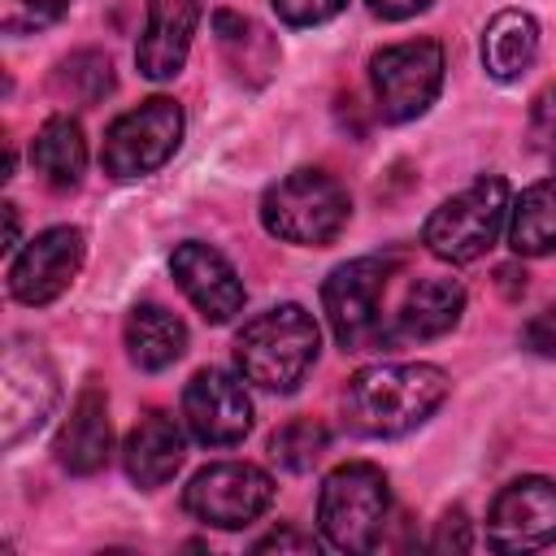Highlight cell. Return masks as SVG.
I'll return each mask as SVG.
<instances>
[{"mask_svg": "<svg viewBox=\"0 0 556 556\" xmlns=\"http://www.w3.org/2000/svg\"><path fill=\"white\" fill-rule=\"evenodd\" d=\"M452 382L439 365L426 361H378L348 378L343 387V421L365 439H400L434 417L447 400Z\"/></svg>", "mask_w": 556, "mask_h": 556, "instance_id": "cell-1", "label": "cell"}, {"mask_svg": "<svg viewBox=\"0 0 556 556\" xmlns=\"http://www.w3.org/2000/svg\"><path fill=\"white\" fill-rule=\"evenodd\" d=\"M317 348H321V330H317L313 313L300 308V304H278V308L256 313L239 330V339H235V365H239V374L248 382L287 395L313 369Z\"/></svg>", "mask_w": 556, "mask_h": 556, "instance_id": "cell-2", "label": "cell"}, {"mask_svg": "<svg viewBox=\"0 0 556 556\" xmlns=\"http://www.w3.org/2000/svg\"><path fill=\"white\" fill-rule=\"evenodd\" d=\"M400 265L404 261L395 252L356 256V261L330 269V278L321 282V308H326V321L343 352L391 348V317H382V300H387V287Z\"/></svg>", "mask_w": 556, "mask_h": 556, "instance_id": "cell-3", "label": "cell"}, {"mask_svg": "<svg viewBox=\"0 0 556 556\" xmlns=\"http://www.w3.org/2000/svg\"><path fill=\"white\" fill-rule=\"evenodd\" d=\"M352 217L348 187L326 169H295L261 195V222L274 239L295 248H326Z\"/></svg>", "mask_w": 556, "mask_h": 556, "instance_id": "cell-4", "label": "cell"}, {"mask_svg": "<svg viewBox=\"0 0 556 556\" xmlns=\"http://www.w3.org/2000/svg\"><path fill=\"white\" fill-rule=\"evenodd\" d=\"M513 208V191L500 174H482L473 178L465 191L447 195L421 226V243L430 256L447 261V265H469L478 256H486L508 222Z\"/></svg>", "mask_w": 556, "mask_h": 556, "instance_id": "cell-5", "label": "cell"}, {"mask_svg": "<svg viewBox=\"0 0 556 556\" xmlns=\"http://www.w3.org/2000/svg\"><path fill=\"white\" fill-rule=\"evenodd\" d=\"M391 513L387 473L369 460H348L326 473L317 495V526L334 552H369L382 539Z\"/></svg>", "mask_w": 556, "mask_h": 556, "instance_id": "cell-6", "label": "cell"}, {"mask_svg": "<svg viewBox=\"0 0 556 556\" xmlns=\"http://www.w3.org/2000/svg\"><path fill=\"white\" fill-rule=\"evenodd\" d=\"M182 139V109L169 96H152L139 109H126L122 117L109 122L104 143H100V165L109 178H143L161 169Z\"/></svg>", "mask_w": 556, "mask_h": 556, "instance_id": "cell-7", "label": "cell"}, {"mask_svg": "<svg viewBox=\"0 0 556 556\" xmlns=\"http://www.w3.org/2000/svg\"><path fill=\"white\" fill-rule=\"evenodd\" d=\"M369 87L382 122H413L421 117L443 87V48L434 39H408L374 52Z\"/></svg>", "mask_w": 556, "mask_h": 556, "instance_id": "cell-8", "label": "cell"}, {"mask_svg": "<svg viewBox=\"0 0 556 556\" xmlns=\"http://www.w3.org/2000/svg\"><path fill=\"white\" fill-rule=\"evenodd\" d=\"M269 504H274V478L261 465H248V460L204 465L182 491V508L195 521L217 526V530H243Z\"/></svg>", "mask_w": 556, "mask_h": 556, "instance_id": "cell-9", "label": "cell"}, {"mask_svg": "<svg viewBox=\"0 0 556 556\" xmlns=\"http://www.w3.org/2000/svg\"><path fill=\"white\" fill-rule=\"evenodd\" d=\"M83 256H87V239H83L78 226H48V230H39L13 256V265H9V291H13V300H22L30 308L52 304L78 278Z\"/></svg>", "mask_w": 556, "mask_h": 556, "instance_id": "cell-10", "label": "cell"}, {"mask_svg": "<svg viewBox=\"0 0 556 556\" xmlns=\"http://www.w3.org/2000/svg\"><path fill=\"white\" fill-rule=\"evenodd\" d=\"M486 543L495 552H539L556 543V482L517 478L508 482L486 513Z\"/></svg>", "mask_w": 556, "mask_h": 556, "instance_id": "cell-11", "label": "cell"}, {"mask_svg": "<svg viewBox=\"0 0 556 556\" xmlns=\"http://www.w3.org/2000/svg\"><path fill=\"white\" fill-rule=\"evenodd\" d=\"M182 421L204 447H235L252 430V400L226 369H200L182 391Z\"/></svg>", "mask_w": 556, "mask_h": 556, "instance_id": "cell-12", "label": "cell"}, {"mask_svg": "<svg viewBox=\"0 0 556 556\" xmlns=\"http://www.w3.org/2000/svg\"><path fill=\"white\" fill-rule=\"evenodd\" d=\"M169 269H174V282L182 287V295L195 304V313L204 321L226 326L243 308V282L217 248H208L200 239H187V243L174 248Z\"/></svg>", "mask_w": 556, "mask_h": 556, "instance_id": "cell-13", "label": "cell"}, {"mask_svg": "<svg viewBox=\"0 0 556 556\" xmlns=\"http://www.w3.org/2000/svg\"><path fill=\"white\" fill-rule=\"evenodd\" d=\"M26 343H13L4 352V369H0V400H4V443H17L26 430H39L43 417L56 404V378L43 365V356Z\"/></svg>", "mask_w": 556, "mask_h": 556, "instance_id": "cell-14", "label": "cell"}, {"mask_svg": "<svg viewBox=\"0 0 556 556\" xmlns=\"http://www.w3.org/2000/svg\"><path fill=\"white\" fill-rule=\"evenodd\" d=\"M200 17H204V0H148V22L135 48L139 74L152 83L174 78L191 52V35Z\"/></svg>", "mask_w": 556, "mask_h": 556, "instance_id": "cell-15", "label": "cell"}, {"mask_svg": "<svg viewBox=\"0 0 556 556\" xmlns=\"http://www.w3.org/2000/svg\"><path fill=\"white\" fill-rule=\"evenodd\" d=\"M182 456H187L182 426L161 408H148L135 421V430L126 434V447H122V465H126L130 482L143 486V491L165 486L182 469Z\"/></svg>", "mask_w": 556, "mask_h": 556, "instance_id": "cell-16", "label": "cell"}, {"mask_svg": "<svg viewBox=\"0 0 556 556\" xmlns=\"http://www.w3.org/2000/svg\"><path fill=\"white\" fill-rule=\"evenodd\" d=\"M465 313V287L456 278H417L400 308L391 313V348L395 343H426L447 334Z\"/></svg>", "mask_w": 556, "mask_h": 556, "instance_id": "cell-17", "label": "cell"}, {"mask_svg": "<svg viewBox=\"0 0 556 556\" xmlns=\"http://www.w3.org/2000/svg\"><path fill=\"white\" fill-rule=\"evenodd\" d=\"M109 447H113V426H109L104 391L100 387H83L78 400L70 404V417H65L61 434H56V460L70 473L87 478V473L104 469Z\"/></svg>", "mask_w": 556, "mask_h": 556, "instance_id": "cell-18", "label": "cell"}, {"mask_svg": "<svg viewBox=\"0 0 556 556\" xmlns=\"http://www.w3.org/2000/svg\"><path fill=\"white\" fill-rule=\"evenodd\" d=\"M539 56V22L526 9H500L482 30V65L491 78L513 83Z\"/></svg>", "mask_w": 556, "mask_h": 556, "instance_id": "cell-19", "label": "cell"}, {"mask_svg": "<svg viewBox=\"0 0 556 556\" xmlns=\"http://www.w3.org/2000/svg\"><path fill=\"white\" fill-rule=\"evenodd\" d=\"M30 165L35 174L52 187V191H70L78 187L83 169H87V139H83V126L65 113L48 117L35 139H30Z\"/></svg>", "mask_w": 556, "mask_h": 556, "instance_id": "cell-20", "label": "cell"}, {"mask_svg": "<svg viewBox=\"0 0 556 556\" xmlns=\"http://www.w3.org/2000/svg\"><path fill=\"white\" fill-rule=\"evenodd\" d=\"M126 352L139 369L156 374L187 352V326L161 304H139L126 317Z\"/></svg>", "mask_w": 556, "mask_h": 556, "instance_id": "cell-21", "label": "cell"}, {"mask_svg": "<svg viewBox=\"0 0 556 556\" xmlns=\"http://www.w3.org/2000/svg\"><path fill=\"white\" fill-rule=\"evenodd\" d=\"M508 243L517 256L556 252V174L526 187L508 208Z\"/></svg>", "mask_w": 556, "mask_h": 556, "instance_id": "cell-22", "label": "cell"}, {"mask_svg": "<svg viewBox=\"0 0 556 556\" xmlns=\"http://www.w3.org/2000/svg\"><path fill=\"white\" fill-rule=\"evenodd\" d=\"M213 35H217L226 61H230L239 74H243V70H261V74H269L274 61H278V48H274V39L265 35V26H256V22L243 17V13L222 9V13L213 17Z\"/></svg>", "mask_w": 556, "mask_h": 556, "instance_id": "cell-23", "label": "cell"}, {"mask_svg": "<svg viewBox=\"0 0 556 556\" xmlns=\"http://www.w3.org/2000/svg\"><path fill=\"white\" fill-rule=\"evenodd\" d=\"M326 447H330V430H326L321 421H313V417H295V421H287V426H278V430L269 434V456H274V465H282V469H291V473L313 469Z\"/></svg>", "mask_w": 556, "mask_h": 556, "instance_id": "cell-24", "label": "cell"}, {"mask_svg": "<svg viewBox=\"0 0 556 556\" xmlns=\"http://www.w3.org/2000/svg\"><path fill=\"white\" fill-rule=\"evenodd\" d=\"M65 9H70V0H4L0 26H4L9 35L43 30V26H52V22H56Z\"/></svg>", "mask_w": 556, "mask_h": 556, "instance_id": "cell-25", "label": "cell"}, {"mask_svg": "<svg viewBox=\"0 0 556 556\" xmlns=\"http://www.w3.org/2000/svg\"><path fill=\"white\" fill-rule=\"evenodd\" d=\"M287 26H321L348 9V0H269Z\"/></svg>", "mask_w": 556, "mask_h": 556, "instance_id": "cell-26", "label": "cell"}, {"mask_svg": "<svg viewBox=\"0 0 556 556\" xmlns=\"http://www.w3.org/2000/svg\"><path fill=\"white\" fill-rule=\"evenodd\" d=\"M430 547H434V552H469V547H473V534H469V517H465V508L443 513V521H439V530H434Z\"/></svg>", "mask_w": 556, "mask_h": 556, "instance_id": "cell-27", "label": "cell"}, {"mask_svg": "<svg viewBox=\"0 0 556 556\" xmlns=\"http://www.w3.org/2000/svg\"><path fill=\"white\" fill-rule=\"evenodd\" d=\"M521 343H526L534 356H547V361H556V308H543V313H534V317L526 321V330H521Z\"/></svg>", "mask_w": 556, "mask_h": 556, "instance_id": "cell-28", "label": "cell"}, {"mask_svg": "<svg viewBox=\"0 0 556 556\" xmlns=\"http://www.w3.org/2000/svg\"><path fill=\"white\" fill-rule=\"evenodd\" d=\"M313 547H317V539L313 534H300L291 526H282V530H274V534H265L256 543V552H313Z\"/></svg>", "mask_w": 556, "mask_h": 556, "instance_id": "cell-29", "label": "cell"}, {"mask_svg": "<svg viewBox=\"0 0 556 556\" xmlns=\"http://www.w3.org/2000/svg\"><path fill=\"white\" fill-rule=\"evenodd\" d=\"M430 0H369V13L382 17V22H404L413 13H421Z\"/></svg>", "mask_w": 556, "mask_h": 556, "instance_id": "cell-30", "label": "cell"}, {"mask_svg": "<svg viewBox=\"0 0 556 556\" xmlns=\"http://www.w3.org/2000/svg\"><path fill=\"white\" fill-rule=\"evenodd\" d=\"M534 126H539V135L556 139V87H547V91L539 96V104H534Z\"/></svg>", "mask_w": 556, "mask_h": 556, "instance_id": "cell-31", "label": "cell"}, {"mask_svg": "<svg viewBox=\"0 0 556 556\" xmlns=\"http://www.w3.org/2000/svg\"><path fill=\"white\" fill-rule=\"evenodd\" d=\"M4 217H9V235H4V248L13 252V248H17V208H13V204H4Z\"/></svg>", "mask_w": 556, "mask_h": 556, "instance_id": "cell-32", "label": "cell"}]
</instances>
